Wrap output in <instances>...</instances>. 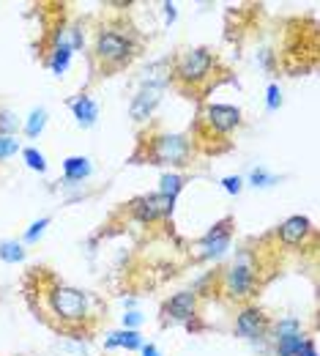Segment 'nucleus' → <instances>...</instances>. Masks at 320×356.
Listing matches in <instances>:
<instances>
[{
  "instance_id": "1",
  "label": "nucleus",
  "mask_w": 320,
  "mask_h": 356,
  "mask_svg": "<svg viewBox=\"0 0 320 356\" xmlns=\"http://www.w3.org/2000/svg\"><path fill=\"white\" fill-rule=\"evenodd\" d=\"M47 296V310L52 312L60 326L71 329V326H80L88 321V305H91V296L80 288H71V285H63V282H52L44 291Z\"/></svg>"
},
{
  "instance_id": "2",
  "label": "nucleus",
  "mask_w": 320,
  "mask_h": 356,
  "mask_svg": "<svg viewBox=\"0 0 320 356\" xmlns=\"http://www.w3.org/2000/svg\"><path fill=\"white\" fill-rule=\"evenodd\" d=\"M214 66H217V55H214L208 47H192V49H183L181 55L173 60L170 77H173L178 86L197 88V86L208 83Z\"/></svg>"
},
{
  "instance_id": "3",
  "label": "nucleus",
  "mask_w": 320,
  "mask_h": 356,
  "mask_svg": "<svg viewBox=\"0 0 320 356\" xmlns=\"http://www.w3.org/2000/svg\"><path fill=\"white\" fill-rule=\"evenodd\" d=\"M258 288V264L252 250H241L235 261L222 271V293L230 302H246Z\"/></svg>"
},
{
  "instance_id": "4",
  "label": "nucleus",
  "mask_w": 320,
  "mask_h": 356,
  "mask_svg": "<svg viewBox=\"0 0 320 356\" xmlns=\"http://www.w3.org/2000/svg\"><path fill=\"white\" fill-rule=\"evenodd\" d=\"M192 140L186 134H156L148 143L145 159L151 165H167V168H183L192 162Z\"/></svg>"
},
{
  "instance_id": "5",
  "label": "nucleus",
  "mask_w": 320,
  "mask_h": 356,
  "mask_svg": "<svg viewBox=\"0 0 320 356\" xmlns=\"http://www.w3.org/2000/svg\"><path fill=\"white\" fill-rule=\"evenodd\" d=\"M137 52V44L132 36L118 33V31H99L96 42H93V58L104 66V69H121L126 66Z\"/></svg>"
},
{
  "instance_id": "6",
  "label": "nucleus",
  "mask_w": 320,
  "mask_h": 356,
  "mask_svg": "<svg viewBox=\"0 0 320 356\" xmlns=\"http://www.w3.org/2000/svg\"><path fill=\"white\" fill-rule=\"evenodd\" d=\"M167 83L170 80H142L140 83L137 93H135V99H132V104H129V115H132V121H148L151 115H153V110L162 104V99H165V90H167Z\"/></svg>"
},
{
  "instance_id": "7",
  "label": "nucleus",
  "mask_w": 320,
  "mask_h": 356,
  "mask_svg": "<svg viewBox=\"0 0 320 356\" xmlns=\"http://www.w3.org/2000/svg\"><path fill=\"white\" fill-rule=\"evenodd\" d=\"M230 238H233V217H225L222 222H217L205 236L197 238L194 244V258L200 261H217L228 252Z\"/></svg>"
},
{
  "instance_id": "8",
  "label": "nucleus",
  "mask_w": 320,
  "mask_h": 356,
  "mask_svg": "<svg viewBox=\"0 0 320 356\" xmlns=\"http://www.w3.org/2000/svg\"><path fill=\"white\" fill-rule=\"evenodd\" d=\"M176 209V200L159 195V192H151V195H140L135 200H129V214L140 220V222L151 225L159 222V220H167Z\"/></svg>"
},
{
  "instance_id": "9",
  "label": "nucleus",
  "mask_w": 320,
  "mask_h": 356,
  "mask_svg": "<svg viewBox=\"0 0 320 356\" xmlns=\"http://www.w3.org/2000/svg\"><path fill=\"white\" fill-rule=\"evenodd\" d=\"M200 118H203L200 121L203 127H208L211 134H219V137L235 132L241 127V110L233 104H205Z\"/></svg>"
},
{
  "instance_id": "10",
  "label": "nucleus",
  "mask_w": 320,
  "mask_h": 356,
  "mask_svg": "<svg viewBox=\"0 0 320 356\" xmlns=\"http://www.w3.org/2000/svg\"><path fill=\"white\" fill-rule=\"evenodd\" d=\"M271 329V321L269 315L255 307V305H246L241 307V312L235 315V334L238 337H246V340H263Z\"/></svg>"
},
{
  "instance_id": "11",
  "label": "nucleus",
  "mask_w": 320,
  "mask_h": 356,
  "mask_svg": "<svg viewBox=\"0 0 320 356\" xmlns=\"http://www.w3.org/2000/svg\"><path fill=\"white\" fill-rule=\"evenodd\" d=\"M312 233H315V227L310 222V217H301V214L287 217L285 222L276 227V236H279V241L285 247H301Z\"/></svg>"
},
{
  "instance_id": "12",
  "label": "nucleus",
  "mask_w": 320,
  "mask_h": 356,
  "mask_svg": "<svg viewBox=\"0 0 320 356\" xmlns=\"http://www.w3.org/2000/svg\"><path fill=\"white\" fill-rule=\"evenodd\" d=\"M162 312H165L170 321L192 323V318L197 315V291H178L176 296H170V299L165 302Z\"/></svg>"
},
{
  "instance_id": "13",
  "label": "nucleus",
  "mask_w": 320,
  "mask_h": 356,
  "mask_svg": "<svg viewBox=\"0 0 320 356\" xmlns=\"http://www.w3.org/2000/svg\"><path fill=\"white\" fill-rule=\"evenodd\" d=\"M69 107H71V115L77 118V124L83 129H91L99 121V104L93 102L91 96H74L69 99Z\"/></svg>"
},
{
  "instance_id": "14",
  "label": "nucleus",
  "mask_w": 320,
  "mask_h": 356,
  "mask_svg": "<svg viewBox=\"0 0 320 356\" xmlns=\"http://www.w3.org/2000/svg\"><path fill=\"white\" fill-rule=\"evenodd\" d=\"M93 165L88 156H66L63 159V181L66 184H83L85 178H91Z\"/></svg>"
},
{
  "instance_id": "15",
  "label": "nucleus",
  "mask_w": 320,
  "mask_h": 356,
  "mask_svg": "<svg viewBox=\"0 0 320 356\" xmlns=\"http://www.w3.org/2000/svg\"><path fill=\"white\" fill-rule=\"evenodd\" d=\"M104 348H126V351H140L142 348V334L135 329H118V332H110L107 340H104Z\"/></svg>"
},
{
  "instance_id": "16",
  "label": "nucleus",
  "mask_w": 320,
  "mask_h": 356,
  "mask_svg": "<svg viewBox=\"0 0 320 356\" xmlns=\"http://www.w3.org/2000/svg\"><path fill=\"white\" fill-rule=\"evenodd\" d=\"M71 55H74V49L66 44H52L49 49V58H47V66H49V72L52 74H66V69H69V63H71Z\"/></svg>"
},
{
  "instance_id": "17",
  "label": "nucleus",
  "mask_w": 320,
  "mask_h": 356,
  "mask_svg": "<svg viewBox=\"0 0 320 356\" xmlns=\"http://www.w3.org/2000/svg\"><path fill=\"white\" fill-rule=\"evenodd\" d=\"M271 340H285V337H296V334H304V326L298 318H279L276 323H271Z\"/></svg>"
},
{
  "instance_id": "18",
  "label": "nucleus",
  "mask_w": 320,
  "mask_h": 356,
  "mask_svg": "<svg viewBox=\"0 0 320 356\" xmlns=\"http://www.w3.org/2000/svg\"><path fill=\"white\" fill-rule=\"evenodd\" d=\"M0 261L3 264H22L25 261V244L17 238H3L0 241Z\"/></svg>"
},
{
  "instance_id": "19",
  "label": "nucleus",
  "mask_w": 320,
  "mask_h": 356,
  "mask_svg": "<svg viewBox=\"0 0 320 356\" xmlns=\"http://www.w3.org/2000/svg\"><path fill=\"white\" fill-rule=\"evenodd\" d=\"M183 184H186V178L181 173H165V176L159 178V195H165L170 200H178Z\"/></svg>"
},
{
  "instance_id": "20",
  "label": "nucleus",
  "mask_w": 320,
  "mask_h": 356,
  "mask_svg": "<svg viewBox=\"0 0 320 356\" xmlns=\"http://www.w3.org/2000/svg\"><path fill=\"white\" fill-rule=\"evenodd\" d=\"M307 343V334H296V337H285V340H276L274 354L276 356H298V351L304 348Z\"/></svg>"
},
{
  "instance_id": "21",
  "label": "nucleus",
  "mask_w": 320,
  "mask_h": 356,
  "mask_svg": "<svg viewBox=\"0 0 320 356\" xmlns=\"http://www.w3.org/2000/svg\"><path fill=\"white\" fill-rule=\"evenodd\" d=\"M44 127H47V110L44 107H39V110H31V115L25 118V134L28 137H39V134L44 132Z\"/></svg>"
},
{
  "instance_id": "22",
  "label": "nucleus",
  "mask_w": 320,
  "mask_h": 356,
  "mask_svg": "<svg viewBox=\"0 0 320 356\" xmlns=\"http://www.w3.org/2000/svg\"><path fill=\"white\" fill-rule=\"evenodd\" d=\"M249 184H252L255 189H269V186L279 184V178H276L274 173H269L266 168H252V170H249Z\"/></svg>"
},
{
  "instance_id": "23",
  "label": "nucleus",
  "mask_w": 320,
  "mask_h": 356,
  "mask_svg": "<svg viewBox=\"0 0 320 356\" xmlns=\"http://www.w3.org/2000/svg\"><path fill=\"white\" fill-rule=\"evenodd\" d=\"M22 159H25V165H28L31 170L47 173V156L39 148H22Z\"/></svg>"
},
{
  "instance_id": "24",
  "label": "nucleus",
  "mask_w": 320,
  "mask_h": 356,
  "mask_svg": "<svg viewBox=\"0 0 320 356\" xmlns=\"http://www.w3.org/2000/svg\"><path fill=\"white\" fill-rule=\"evenodd\" d=\"M49 222H52L49 217H42V220H36V222H33L31 227H28V230H25L22 241H25V244H36V241H39V238L44 236V230L49 227Z\"/></svg>"
},
{
  "instance_id": "25",
  "label": "nucleus",
  "mask_w": 320,
  "mask_h": 356,
  "mask_svg": "<svg viewBox=\"0 0 320 356\" xmlns=\"http://www.w3.org/2000/svg\"><path fill=\"white\" fill-rule=\"evenodd\" d=\"M17 151H22L19 148V140L17 137H8V134H0V162L17 156Z\"/></svg>"
},
{
  "instance_id": "26",
  "label": "nucleus",
  "mask_w": 320,
  "mask_h": 356,
  "mask_svg": "<svg viewBox=\"0 0 320 356\" xmlns=\"http://www.w3.org/2000/svg\"><path fill=\"white\" fill-rule=\"evenodd\" d=\"M0 134L17 137V115L11 110H0Z\"/></svg>"
},
{
  "instance_id": "27",
  "label": "nucleus",
  "mask_w": 320,
  "mask_h": 356,
  "mask_svg": "<svg viewBox=\"0 0 320 356\" xmlns=\"http://www.w3.org/2000/svg\"><path fill=\"white\" fill-rule=\"evenodd\" d=\"M279 104H282V90H279L276 83H271V86L266 88V110L274 113V110H279Z\"/></svg>"
},
{
  "instance_id": "28",
  "label": "nucleus",
  "mask_w": 320,
  "mask_h": 356,
  "mask_svg": "<svg viewBox=\"0 0 320 356\" xmlns=\"http://www.w3.org/2000/svg\"><path fill=\"white\" fill-rule=\"evenodd\" d=\"M121 321H124V329H135V332H137L140 326H142V312H140V310H126Z\"/></svg>"
},
{
  "instance_id": "29",
  "label": "nucleus",
  "mask_w": 320,
  "mask_h": 356,
  "mask_svg": "<svg viewBox=\"0 0 320 356\" xmlns=\"http://www.w3.org/2000/svg\"><path fill=\"white\" fill-rule=\"evenodd\" d=\"M222 189H225L228 195H238V192L244 189V178L241 176H225L222 178Z\"/></svg>"
},
{
  "instance_id": "30",
  "label": "nucleus",
  "mask_w": 320,
  "mask_h": 356,
  "mask_svg": "<svg viewBox=\"0 0 320 356\" xmlns=\"http://www.w3.org/2000/svg\"><path fill=\"white\" fill-rule=\"evenodd\" d=\"M162 11H165V22H167V25H173V22L178 19V8H176V3H162Z\"/></svg>"
},
{
  "instance_id": "31",
  "label": "nucleus",
  "mask_w": 320,
  "mask_h": 356,
  "mask_svg": "<svg viewBox=\"0 0 320 356\" xmlns=\"http://www.w3.org/2000/svg\"><path fill=\"white\" fill-rule=\"evenodd\" d=\"M298 356H318V348H315V340H310V337H307V343H304V348L298 351Z\"/></svg>"
},
{
  "instance_id": "32",
  "label": "nucleus",
  "mask_w": 320,
  "mask_h": 356,
  "mask_svg": "<svg viewBox=\"0 0 320 356\" xmlns=\"http://www.w3.org/2000/svg\"><path fill=\"white\" fill-rule=\"evenodd\" d=\"M140 351H142V356H162V351H159L153 343H142V348H140Z\"/></svg>"
}]
</instances>
